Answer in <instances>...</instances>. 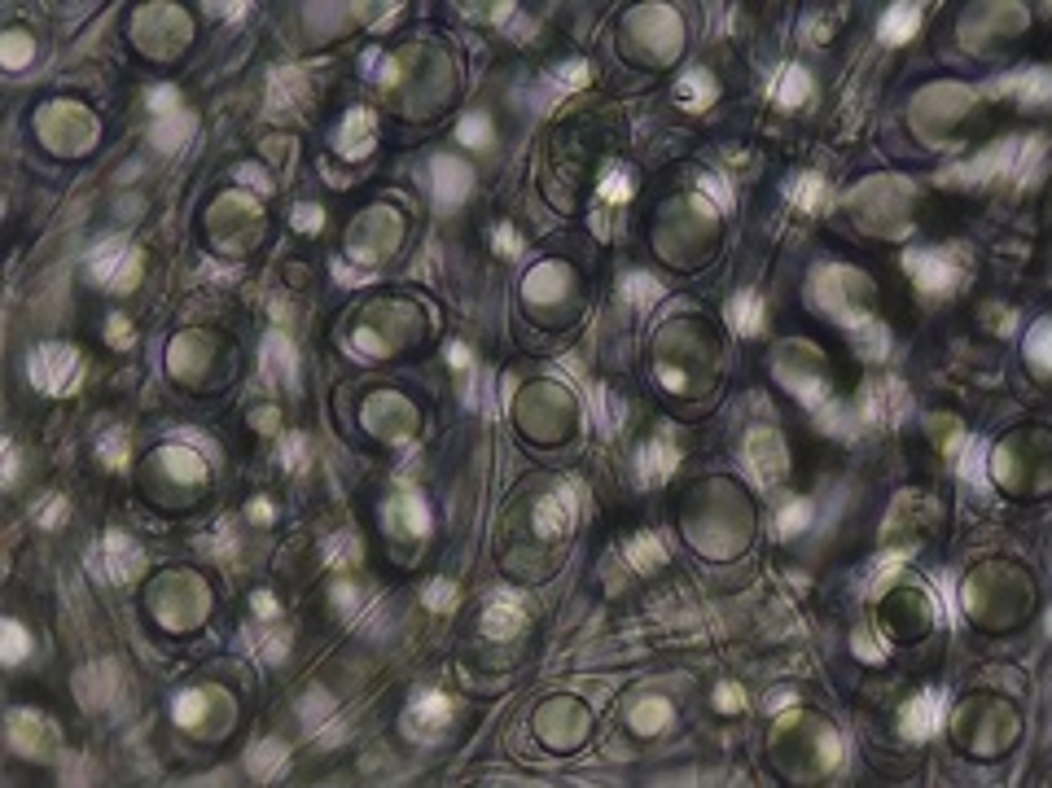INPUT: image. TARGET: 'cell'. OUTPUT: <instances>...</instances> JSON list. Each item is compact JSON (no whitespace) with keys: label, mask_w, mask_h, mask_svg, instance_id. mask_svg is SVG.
<instances>
[{"label":"cell","mask_w":1052,"mask_h":788,"mask_svg":"<svg viewBox=\"0 0 1052 788\" xmlns=\"http://www.w3.org/2000/svg\"><path fill=\"white\" fill-rule=\"evenodd\" d=\"M456 141H461L465 149L487 145V141H491V123H487L482 114H470V119H461V123H456Z\"/></svg>","instance_id":"1f68e13d"},{"label":"cell","mask_w":1052,"mask_h":788,"mask_svg":"<svg viewBox=\"0 0 1052 788\" xmlns=\"http://www.w3.org/2000/svg\"><path fill=\"white\" fill-rule=\"evenodd\" d=\"M150 110L163 119V114H175V88H158V93H150Z\"/></svg>","instance_id":"60d3db41"},{"label":"cell","mask_w":1052,"mask_h":788,"mask_svg":"<svg viewBox=\"0 0 1052 788\" xmlns=\"http://www.w3.org/2000/svg\"><path fill=\"white\" fill-rule=\"evenodd\" d=\"M746 468H750L759 482H777L785 473V456H780V443L768 434V429H754L746 438Z\"/></svg>","instance_id":"52a82bcc"},{"label":"cell","mask_w":1052,"mask_h":788,"mask_svg":"<svg viewBox=\"0 0 1052 788\" xmlns=\"http://www.w3.org/2000/svg\"><path fill=\"white\" fill-rule=\"evenodd\" d=\"M88 268H93V276H97L105 290H127V285L136 281L141 259L127 250V241H101V246L93 250V259H88Z\"/></svg>","instance_id":"3957f363"},{"label":"cell","mask_w":1052,"mask_h":788,"mask_svg":"<svg viewBox=\"0 0 1052 788\" xmlns=\"http://www.w3.org/2000/svg\"><path fill=\"white\" fill-rule=\"evenodd\" d=\"M254 653H259L263 662H281V657H285V635H273V631H268V635H254Z\"/></svg>","instance_id":"f35d334b"},{"label":"cell","mask_w":1052,"mask_h":788,"mask_svg":"<svg viewBox=\"0 0 1052 788\" xmlns=\"http://www.w3.org/2000/svg\"><path fill=\"white\" fill-rule=\"evenodd\" d=\"M338 145L347 149V153H364V149L373 145V114L355 110L347 123H342V132H338Z\"/></svg>","instance_id":"44dd1931"},{"label":"cell","mask_w":1052,"mask_h":788,"mask_svg":"<svg viewBox=\"0 0 1052 788\" xmlns=\"http://www.w3.org/2000/svg\"><path fill=\"white\" fill-rule=\"evenodd\" d=\"M1044 342H1048V324H1039V329L1030 333V355H1035L1039 364H1044Z\"/></svg>","instance_id":"ee69618b"},{"label":"cell","mask_w":1052,"mask_h":788,"mask_svg":"<svg viewBox=\"0 0 1052 788\" xmlns=\"http://www.w3.org/2000/svg\"><path fill=\"white\" fill-rule=\"evenodd\" d=\"M583 79H588V62H566V66H557L549 79V97H557V93H575V88H583Z\"/></svg>","instance_id":"484cf974"},{"label":"cell","mask_w":1052,"mask_h":788,"mask_svg":"<svg viewBox=\"0 0 1052 788\" xmlns=\"http://www.w3.org/2000/svg\"><path fill=\"white\" fill-rule=\"evenodd\" d=\"M575 508H579V487H575V482H566L557 495L540 499V508H535V526H540L544 535H566V530H571V521H575Z\"/></svg>","instance_id":"8992f818"},{"label":"cell","mask_w":1052,"mask_h":788,"mask_svg":"<svg viewBox=\"0 0 1052 788\" xmlns=\"http://www.w3.org/2000/svg\"><path fill=\"white\" fill-rule=\"evenodd\" d=\"M710 97H715V79H710V74H701V71L684 74V79L676 84V101H680V105H706Z\"/></svg>","instance_id":"603a6c76"},{"label":"cell","mask_w":1052,"mask_h":788,"mask_svg":"<svg viewBox=\"0 0 1052 788\" xmlns=\"http://www.w3.org/2000/svg\"><path fill=\"white\" fill-rule=\"evenodd\" d=\"M57 517H62V499L53 495V499H49V508L40 513V521H45V526H53V521H57Z\"/></svg>","instance_id":"7dc6e473"},{"label":"cell","mask_w":1052,"mask_h":788,"mask_svg":"<svg viewBox=\"0 0 1052 788\" xmlns=\"http://www.w3.org/2000/svg\"><path fill=\"white\" fill-rule=\"evenodd\" d=\"M627 561H631V569H658L667 561V547H662L658 535H631V543H627Z\"/></svg>","instance_id":"7402d4cb"},{"label":"cell","mask_w":1052,"mask_h":788,"mask_svg":"<svg viewBox=\"0 0 1052 788\" xmlns=\"http://www.w3.org/2000/svg\"><path fill=\"white\" fill-rule=\"evenodd\" d=\"M167 460H172V468L180 473V478H202V456H198V451H184V447H180V451H172Z\"/></svg>","instance_id":"8d00e7d4"},{"label":"cell","mask_w":1052,"mask_h":788,"mask_svg":"<svg viewBox=\"0 0 1052 788\" xmlns=\"http://www.w3.org/2000/svg\"><path fill=\"white\" fill-rule=\"evenodd\" d=\"M263 377L273 386H285L294 390V377H299V360H294V346L285 333H268L263 338Z\"/></svg>","instance_id":"ba28073f"},{"label":"cell","mask_w":1052,"mask_h":788,"mask_svg":"<svg viewBox=\"0 0 1052 788\" xmlns=\"http://www.w3.org/2000/svg\"><path fill=\"white\" fill-rule=\"evenodd\" d=\"M728 320H732L737 333L754 338V333L763 329V298H759V294H737V298H732V307H728Z\"/></svg>","instance_id":"d6986e66"},{"label":"cell","mask_w":1052,"mask_h":788,"mask_svg":"<svg viewBox=\"0 0 1052 788\" xmlns=\"http://www.w3.org/2000/svg\"><path fill=\"white\" fill-rule=\"evenodd\" d=\"M903 268L917 281V290H926L934 298L956 294L965 285V263H956L952 254H943V250H917V254L903 259Z\"/></svg>","instance_id":"6da1fadb"},{"label":"cell","mask_w":1052,"mask_h":788,"mask_svg":"<svg viewBox=\"0 0 1052 788\" xmlns=\"http://www.w3.org/2000/svg\"><path fill=\"white\" fill-rule=\"evenodd\" d=\"M917 26H921V9H917V5H890L886 18H881V26H877V35H881L886 44H903V40H912Z\"/></svg>","instance_id":"9a60e30c"},{"label":"cell","mask_w":1052,"mask_h":788,"mask_svg":"<svg viewBox=\"0 0 1052 788\" xmlns=\"http://www.w3.org/2000/svg\"><path fill=\"white\" fill-rule=\"evenodd\" d=\"M206 552H211V557H228V552H233V530H228V526H220V530L206 539Z\"/></svg>","instance_id":"b9f144b4"},{"label":"cell","mask_w":1052,"mask_h":788,"mask_svg":"<svg viewBox=\"0 0 1052 788\" xmlns=\"http://www.w3.org/2000/svg\"><path fill=\"white\" fill-rule=\"evenodd\" d=\"M627 193H631V180H627V172H623V167H610V172H605V180L597 184V197H601L605 206H619Z\"/></svg>","instance_id":"4dcf8cb0"},{"label":"cell","mask_w":1052,"mask_h":788,"mask_svg":"<svg viewBox=\"0 0 1052 788\" xmlns=\"http://www.w3.org/2000/svg\"><path fill=\"white\" fill-rule=\"evenodd\" d=\"M303 101H307V79H303L299 71H276L273 88H268V105L285 114V110H294Z\"/></svg>","instance_id":"ac0fdd59"},{"label":"cell","mask_w":1052,"mask_h":788,"mask_svg":"<svg viewBox=\"0 0 1052 788\" xmlns=\"http://www.w3.org/2000/svg\"><path fill=\"white\" fill-rule=\"evenodd\" d=\"M452 600H456L452 583H434V587H430V605H434V609H452Z\"/></svg>","instance_id":"7bdbcfd3"},{"label":"cell","mask_w":1052,"mask_h":788,"mask_svg":"<svg viewBox=\"0 0 1052 788\" xmlns=\"http://www.w3.org/2000/svg\"><path fill=\"white\" fill-rule=\"evenodd\" d=\"M97 456L110 468H124V460H127V434H124V429H105V434L97 438Z\"/></svg>","instance_id":"f546056e"},{"label":"cell","mask_w":1052,"mask_h":788,"mask_svg":"<svg viewBox=\"0 0 1052 788\" xmlns=\"http://www.w3.org/2000/svg\"><path fill=\"white\" fill-rule=\"evenodd\" d=\"M960 473H965V482H982V473H987V443H982V438H974V443L965 447Z\"/></svg>","instance_id":"836d02e7"},{"label":"cell","mask_w":1052,"mask_h":788,"mask_svg":"<svg viewBox=\"0 0 1052 788\" xmlns=\"http://www.w3.org/2000/svg\"><path fill=\"white\" fill-rule=\"evenodd\" d=\"M452 723V701L443 696V692H417V701H412V710H408V732H422V736H430V732H439V727H448Z\"/></svg>","instance_id":"9c48e42d"},{"label":"cell","mask_w":1052,"mask_h":788,"mask_svg":"<svg viewBox=\"0 0 1052 788\" xmlns=\"http://www.w3.org/2000/svg\"><path fill=\"white\" fill-rule=\"evenodd\" d=\"M281 465H285V468H303V465H307V443H303V434H294V438H285V443H281Z\"/></svg>","instance_id":"74e56055"},{"label":"cell","mask_w":1052,"mask_h":788,"mask_svg":"<svg viewBox=\"0 0 1052 788\" xmlns=\"http://www.w3.org/2000/svg\"><path fill=\"white\" fill-rule=\"evenodd\" d=\"M842 324H847V333H851L855 350H859L864 360H881V355H886L890 338H886V329H881L873 316H859V311H851V316H847Z\"/></svg>","instance_id":"5bb4252c"},{"label":"cell","mask_w":1052,"mask_h":788,"mask_svg":"<svg viewBox=\"0 0 1052 788\" xmlns=\"http://www.w3.org/2000/svg\"><path fill=\"white\" fill-rule=\"evenodd\" d=\"M9 740H14L18 749H40V723H35V714L14 710V714H9Z\"/></svg>","instance_id":"d4e9b609"},{"label":"cell","mask_w":1052,"mask_h":788,"mask_svg":"<svg viewBox=\"0 0 1052 788\" xmlns=\"http://www.w3.org/2000/svg\"><path fill=\"white\" fill-rule=\"evenodd\" d=\"M26 648H31V644H26V631H23V626H18V622H5V644H0V657L14 665V662H23V657H26Z\"/></svg>","instance_id":"e575fe53"},{"label":"cell","mask_w":1052,"mask_h":788,"mask_svg":"<svg viewBox=\"0 0 1052 788\" xmlns=\"http://www.w3.org/2000/svg\"><path fill=\"white\" fill-rule=\"evenodd\" d=\"M807 521H811V504H807V499H789V504L777 513V530L789 539V535L807 530Z\"/></svg>","instance_id":"4316f807"},{"label":"cell","mask_w":1052,"mask_h":788,"mask_svg":"<svg viewBox=\"0 0 1052 788\" xmlns=\"http://www.w3.org/2000/svg\"><path fill=\"white\" fill-rule=\"evenodd\" d=\"M198 714H202V692H180L175 696V718L180 723H198Z\"/></svg>","instance_id":"ab89813d"},{"label":"cell","mask_w":1052,"mask_h":788,"mask_svg":"<svg viewBox=\"0 0 1052 788\" xmlns=\"http://www.w3.org/2000/svg\"><path fill=\"white\" fill-rule=\"evenodd\" d=\"M526 626V605L513 596V591H496L482 609V631L487 640H513Z\"/></svg>","instance_id":"5b68a950"},{"label":"cell","mask_w":1052,"mask_h":788,"mask_svg":"<svg viewBox=\"0 0 1052 788\" xmlns=\"http://www.w3.org/2000/svg\"><path fill=\"white\" fill-rule=\"evenodd\" d=\"M820 197H825V184H820V175H802L799 184H794V202H799L802 211L820 206Z\"/></svg>","instance_id":"d590c367"},{"label":"cell","mask_w":1052,"mask_h":788,"mask_svg":"<svg viewBox=\"0 0 1052 788\" xmlns=\"http://www.w3.org/2000/svg\"><path fill=\"white\" fill-rule=\"evenodd\" d=\"M251 517H254V521H268V517H273V508H268V504H254Z\"/></svg>","instance_id":"c3c4849f"},{"label":"cell","mask_w":1052,"mask_h":788,"mask_svg":"<svg viewBox=\"0 0 1052 788\" xmlns=\"http://www.w3.org/2000/svg\"><path fill=\"white\" fill-rule=\"evenodd\" d=\"M281 763H285V749H281L276 740H263V744L251 754V775H254V780H268Z\"/></svg>","instance_id":"83f0119b"},{"label":"cell","mask_w":1052,"mask_h":788,"mask_svg":"<svg viewBox=\"0 0 1052 788\" xmlns=\"http://www.w3.org/2000/svg\"><path fill=\"white\" fill-rule=\"evenodd\" d=\"M194 136V114H184V110H175V114H163L158 123L150 127V141L163 153H172V149H180L184 141Z\"/></svg>","instance_id":"2e32d148"},{"label":"cell","mask_w":1052,"mask_h":788,"mask_svg":"<svg viewBox=\"0 0 1052 788\" xmlns=\"http://www.w3.org/2000/svg\"><path fill=\"white\" fill-rule=\"evenodd\" d=\"M93 569H97L101 578H110V583H127V578H136V569H141V547L127 539V535H105V539L93 547Z\"/></svg>","instance_id":"277c9868"},{"label":"cell","mask_w":1052,"mask_h":788,"mask_svg":"<svg viewBox=\"0 0 1052 788\" xmlns=\"http://www.w3.org/2000/svg\"><path fill=\"white\" fill-rule=\"evenodd\" d=\"M1048 88H1052L1048 71H1027V74H1008V79H1000L991 93H1004V97H1017V101H1044Z\"/></svg>","instance_id":"e0dca14e"},{"label":"cell","mask_w":1052,"mask_h":788,"mask_svg":"<svg viewBox=\"0 0 1052 788\" xmlns=\"http://www.w3.org/2000/svg\"><path fill=\"white\" fill-rule=\"evenodd\" d=\"M26 372H31V381H35V390H40V394H62V390H71V386H75L79 355L71 350V346H40V350H31Z\"/></svg>","instance_id":"7a4b0ae2"},{"label":"cell","mask_w":1052,"mask_h":788,"mask_svg":"<svg viewBox=\"0 0 1052 788\" xmlns=\"http://www.w3.org/2000/svg\"><path fill=\"white\" fill-rule=\"evenodd\" d=\"M430 175H434V202L439 206H456L461 197L470 193V172L456 158H434Z\"/></svg>","instance_id":"30bf717a"},{"label":"cell","mask_w":1052,"mask_h":788,"mask_svg":"<svg viewBox=\"0 0 1052 788\" xmlns=\"http://www.w3.org/2000/svg\"><path fill=\"white\" fill-rule=\"evenodd\" d=\"M658 294H662V285H658L653 276H645V271L627 276V298H631L636 307H650V302H658Z\"/></svg>","instance_id":"d6a6232c"},{"label":"cell","mask_w":1052,"mask_h":788,"mask_svg":"<svg viewBox=\"0 0 1052 788\" xmlns=\"http://www.w3.org/2000/svg\"><path fill=\"white\" fill-rule=\"evenodd\" d=\"M496 246H501L504 254H518V232H513V228H501V232H496Z\"/></svg>","instance_id":"f6af8a7d"},{"label":"cell","mask_w":1052,"mask_h":788,"mask_svg":"<svg viewBox=\"0 0 1052 788\" xmlns=\"http://www.w3.org/2000/svg\"><path fill=\"white\" fill-rule=\"evenodd\" d=\"M676 447H671V438L667 434H658L653 443L640 447V482H667L671 478V468H676Z\"/></svg>","instance_id":"4fadbf2b"},{"label":"cell","mask_w":1052,"mask_h":788,"mask_svg":"<svg viewBox=\"0 0 1052 788\" xmlns=\"http://www.w3.org/2000/svg\"><path fill=\"white\" fill-rule=\"evenodd\" d=\"M114 692H119L114 665H88V670L79 675V701H84L88 710H105V705L114 701Z\"/></svg>","instance_id":"7c38bea8"},{"label":"cell","mask_w":1052,"mask_h":788,"mask_svg":"<svg viewBox=\"0 0 1052 788\" xmlns=\"http://www.w3.org/2000/svg\"><path fill=\"white\" fill-rule=\"evenodd\" d=\"M807 93H811V79H807L799 66H785V71L772 79V97H777L780 105H802Z\"/></svg>","instance_id":"ffe728a7"},{"label":"cell","mask_w":1052,"mask_h":788,"mask_svg":"<svg viewBox=\"0 0 1052 788\" xmlns=\"http://www.w3.org/2000/svg\"><path fill=\"white\" fill-rule=\"evenodd\" d=\"M938 705H943L938 692H921L917 701H908V710H903V736H912V740L934 736V727H938V718H943Z\"/></svg>","instance_id":"8fae6325"},{"label":"cell","mask_w":1052,"mask_h":788,"mask_svg":"<svg viewBox=\"0 0 1052 788\" xmlns=\"http://www.w3.org/2000/svg\"><path fill=\"white\" fill-rule=\"evenodd\" d=\"M325 561L333 569H351L360 561V543L351 539V535H333V539L325 543Z\"/></svg>","instance_id":"f1b7e54d"},{"label":"cell","mask_w":1052,"mask_h":788,"mask_svg":"<svg viewBox=\"0 0 1052 788\" xmlns=\"http://www.w3.org/2000/svg\"><path fill=\"white\" fill-rule=\"evenodd\" d=\"M701 184H706V193L715 197V202H728V189H724V184H720V175H706Z\"/></svg>","instance_id":"bcb514c9"},{"label":"cell","mask_w":1052,"mask_h":788,"mask_svg":"<svg viewBox=\"0 0 1052 788\" xmlns=\"http://www.w3.org/2000/svg\"><path fill=\"white\" fill-rule=\"evenodd\" d=\"M391 517L403 521L412 535H426V526H430L426 504H422V499H412V495H403V499H395V504H391Z\"/></svg>","instance_id":"cb8c5ba5"}]
</instances>
